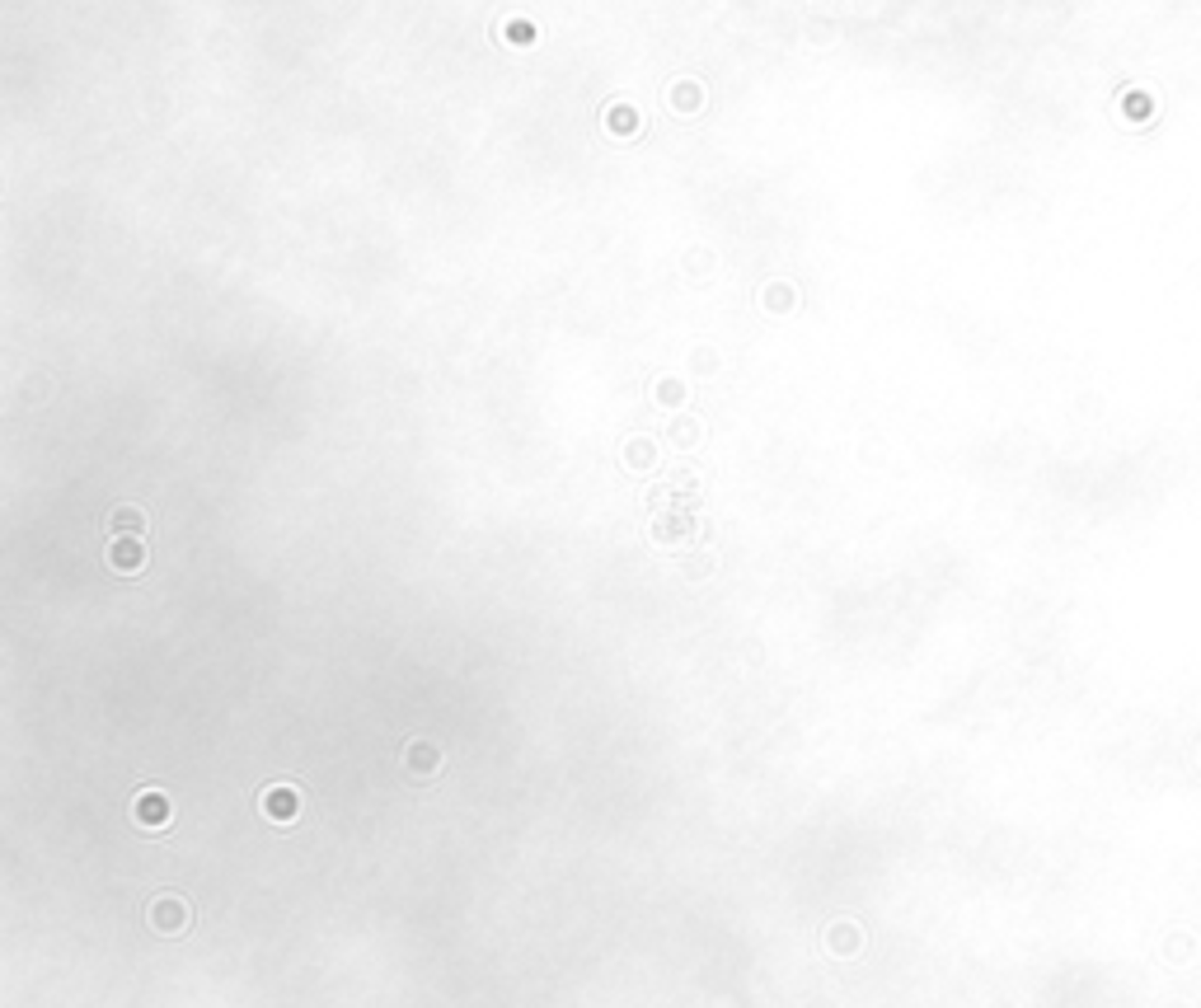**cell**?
<instances>
[{
  "instance_id": "cell-6",
  "label": "cell",
  "mask_w": 1201,
  "mask_h": 1008,
  "mask_svg": "<svg viewBox=\"0 0 1201 1008\" xmlns=\"http://www.w3.org/2000/svg\"><path fill=\"white\" fill-rule=\"evenodd\" d=\"M113 525H118V530H141V517H136V512L127 507V512H118V517H113Z\"/></svg>"
},
{
  "instance_id": "cell-7",
  "label": "cell",
  "mask_w": 1201,
  "mask_h": 1008,
  "mask_svg": "<svg viewBox=\"0 0 1201 1008\" xmlns=\"http://www.w3.org/2000/svg\"><path fill=\"white\" fill-rule=\"evenodd\" d=\"M680 399V385H662V403H676Z\"/></svg>"
},
{
  "instance_id": "cell-4",
  "label": "cell",
  "mask_w": 1201,
  "mask_h": 1008,
  "mask_svg": "<svg viewBox=\"0 0 1201 1008\" xmlns=\"http://www.w3.org/2000/svg\"><path fill=\"white\" fill-rule=\"evenodd\" d=\"M108 558H113V563H118V568H127V573H136V568H141V563H146V549H141V545H136V540H118V545H113V549H108Z\"/></svg>"
},
{
  "instance_id": "cell-3",
  "label": "cell",
  "mask_w": 1201,
  "mask_h": 1008,
  "mask_svg": "<svg viewBox=\"0 0 1201 1008\" xmlns=\"http://www.w3.org/2000/svg\"><path fill=\"white\" fill-rule=\"evenodd\" d=\"M263 812L273 816V821H296V812H301V797H296V788H268L263 793Z\"/></svg>"
},
{
  "instance_id": "cell-1",
  "label": "cell",
  "mask_w": 1201,
  "mask_h": 1008,
  "mask_svg": "<svg viewBox=\"0 0 1201 1008\" xmlns=\"http://www.w3.org/2000/svg\"><path fill=\"white\" fill-rule=\"evenodd\" d=\"M132 816H136L141 830H165V825H169V797L160 793V788L136 793V802H132Z\"/></svg>"
},
{
  "instance_id": "cell-2",
  "label": "cell",
  "mask_w": 1201,
  "mask_h": 1008,
  "mask_svg": "<svg viewBox=\"0 0 1201 1008\" xmlns=\"http://www.w3.org/2000/svg\"><path fill=\"white\" fill-rule=\"evenodd\" d=\"M188 919H193V910H188L184 901H174V896H160L151 905V924L160 929V934H179Z\"/></svg>"
},
{
  "instance_id": "cell-5",
  "label": "cell",
  "mask_w": 1201,
  "mask_h": 1008,
  "mask_svg": "<svg viewBox=\"0 0 1201 1008\" xmlns=\"http://www.w3.org/2000/svg\"><path fill=\"white\" fill-rule=\"evenodd\" d=\"M629 464L647 469V464H652V446H647V441H634V446H629Z\"/></svg>"
}]
</instances>
